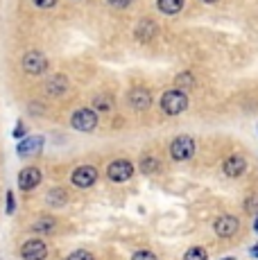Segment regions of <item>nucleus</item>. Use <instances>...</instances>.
<instances>
[{"mask_svg":"<svg viewBox=\"0 0 258 260\" xmlns=\"http://www.w3.org/2000/svg\"><path fill=\"white\" fill-rule=\"evenodd\" d=\"M43 147V138L41 136H32V138H25L18 145V154L21 156H32V154H39Z\"/></svg>","mask_w":258,"mask_h":260,"instance_id":"nucleus-12","label":"nucleus"},{"mask_svg":"<svg viewBox=\"0 0 258 260\" xmlns=\"http://www.w3.org/2000/svg\"><path fill=\"white\" fill-rule=\"evenodd\" d=\"M158 168H161V163H158V158H154V156H145L141 161V172H145V174L158 172Z\"/></svg>","mask_w":258,"mask_h":260,"instance_id":"nucleus-17","label":"nucleus"},{"mask_svg":"<svg viewBox=\"0 0 258 260\" xmlns=\"http://www.w3.org/2000/svg\"><path fill=\"white\" fill-rule=\"evenodd\" d=\"M7 213H14V194L7 192Z\"/></svg>","mask_w":258,"mask_h":260,"instance_id":"nucleus-27","label":"nucleus"},{"mask_svg":"<svg viewBox=\"0 0 258 260\" xmlns=\"http://www.w3.org/2000/svg\"><path fill=\"white\" fill-rule=\"evenodd\" d=\"M23 260H46L48 256V247L43 240H27L21 249Z\"/></svg>","mask_w":258,"mask_h":260,"instance_id":"nucleus-7","label":"nucleus"},{"mask_svg":"<svg viewBox=\"0 0 258 260\" xmlns=\"http://www.w3.org/2000/svg\"><path fill=\"white\" fill-rule=\"evenodd\" d=\"M71 124L77 132H93V129L98 127V116L91 109H77L71 118Z\"/></svg>","mask_w":258,"mask_h":260,"instance_id":"nucleus-3","label":"nucleus"},{"mask_svg":"<svg viewBox=\"0 0 258 260\" xmlns=\"http://www.w3.org/2000/svg\"><path fill=\"white\" fill-rule=\"evenodd\" d=\"M66 192L63 190H52L50 194H48V204L50 206H61V204H66Z\"/></svg>","mask_w":258,"mask_h":260,"instance_id":"nucleus-19","label":"nucleus"},{"mask_svg":"<svg viewBox=\"0 0 258 260\" xmlns=\"http://www.w3.org/2000/svg\"><path fill=\"white\" fill-rule=\"evenodd\" d=\"M132 174H134V168H132V163L129 161H113L111 166L107 168V177L111 179V181H116V183H122V181H129L132 179Z\"/></svg>","mask_w":258,"mask_h":260,"instance_id":"nucleus-5","label":"nucleus"},{"mask_svg":"<svg viewBox=\"0 0 258 260\" xmlns=\"http://www.w3.org/2000/svg\"><path fill=\"white\" fill-rule=\"evenodd\" d=\"M52 229H54V219L50 217H43L32 224V231H37V233H52Z\"/></svg>","mask_w":258,"mask_h":260,"instance_id":"nucleus-18","label":"nucleus"},{"mask_svg":"<svg viewBox=\"0 0 258 260\" xmlns=\"http://www.w3.org/2000/svg\"><path fill=\"white\" fill-rule=\"evenodd\" d=\"M245 208L249 213H258V194H254L251 199H247V204H245Z\"/></svg>","mask_w":258,"mask_h":260,"instance_id":"nucleus-23","label":"nucleus"},{"mask_svg":"<svg viewBox=\"0 0 258 260\" xmlns=\"http://www.w3.org/2000/svg\"><path fill=\"white\" fill-rule=\"evenodd\" d=\"M107 3L111 5V7H116V9H125L132 0H107Z\"/></svg>","mask_w":258,"mask_h":260,"instance_id":"nucleus-26","label":"nucleus"},{"mask_svg":"<svg viewBox=\"0 0 258 260\" xmlns=\"http://www.w3.org/2000/svg\"><path fill=\"white\" fill-rule=\"evenodd\" d=\"M156 7H158V12L168 14V16H175V14L181 12L183 0H156Z\"/></svg>","mask_w":258,"mask_h":260,"instance_id":"nucleus-15","label":"nucleus"},{"mask_svg":"<svg viewBox=\"0 0 258 260\" xmlns=\"http://www.w3.org/2000/svg\"><path fill=\"white\" fill-rule=\"evenodd\" d=\"M23 68H25L27 75H41V73H46V68H48L46 54L37 52V50L27 52L25 57H23Z\"/></svg>","mask_w":258,"mask_h":260,"instance_id":"nucleus-4","label":"nucleus"},{"mask_svg":"<svg viewBox=\"0 0 258 260\" xmlns=\"http://www.w3.org/2000/svg\"><path fill=\"white\" fill-rule=\"evenodd\" d=\"M132 260H156V256L152 251H138V253H134Z\"/></svg>","mask_w":258,"mask_h":260,"instance_id":"nucleus-24","label":"nucleus"},{"mask_svg":"<svg viewBox=\"0 0 258 260\" xmlns=\"http://www.w3.org/2000/svg\"><path fill=\"white\" fill-rule=\"evenodd\" d=\"M183 260H206V251L202 247H192L183 253Z\"/></svg>","mask_w":258,"mask_h":260,"instance_id":"nucleus-21","label":"nucleus"},{"mask_svg":"<svg viewBox=\"0 0 258 260\" xmlns=\"http://www.w3.org/2000/svg\"><path fill=\"white\" fill-rule=\"evenodd\" d=\"M41 183V172L37 168H25L18 174V188L21 190H34Z\"/></svg>","mask_w":258,"mask_h":260,"instance_id":"nucleus-10","label":"nucleus"},{"mask_svg":"<svg viewBox=\"0 0 258 260\" xmlns=\"http://www.w3.org/2000/svg\"><path fill=\"white\" fill-rule=\"evenodd\" d=\"M156 32H158V27L152 21H141L136 27V39L138 41H150V39H154Z\"/></svg>","mask_w":258,"mask_h":260,"instance_id":"nucleus-14","label":"nucleus"},{"mask_svg":"<svg viewBox=\"0 0 258 260\" xmlns=\"http://www.w3.org/2000/svg\"><path fill=\"white\" fill-rule=\"evenodd\" d=\"M175 86L179 88V91H183V88H192V86H195V77H192L190 73H181V75H177Z\"/></svg>","mask_w":258,"mask_h":260,"instance_id":"nucleus-16","label":"nucleus"},{"mask_svg":"<svg viewBox=\"0 0 258 260\" xmlns=\"http://www.w3.org/2000/svg\"><path fill=\"white\" fill-rule=\"evenodd\" d=\"M251 256H256V258H258V247H254V249H251Z\"/></svg>","mask_w":258,"mask_h":260,"instance_id":"nucleus-28","label":"nucleus"},{"mask_svg":"<svg viewBox=\"0 0 258 260\" xmlns=\"http://www.w3.org/2000/svg\"><path fill=\"white\" fill-rule=\"evenodd\" d=\"M68 91V79L63 75H52L46 82V93L48 95H63Z\"/></svg>","mask_w":258,"mask_h":260,"instance_id":"nucleus-13","label":"nucleus"},{"mask_svg":"<svg viewBox=\"0 0 258 260\" xmlns=\"http://www.w3.org/2000/svg\"><path fill=\"white\" fill-rule=\"evenodd\" d=\"M170 154L175 161H188L195 154V141L190 136H177L170 145Z\"/></svg>","mask_w":258,"mask_h":260,"instance_id":"nucleus-2","label":"nucleus"},{"mask_svg":"<svg viewBox=\"0 0 258 260\" xmlns=\"http://www.w3.org/2000/svg\"><path fill=\"white\" fill-rule=\"evenodd\" d=\"M68 260H93V253H88L86 249H77V251H73Z\"/></svg>","mask_w":258,"mask_h":260,"instance_id":"nucleus-22","label":"nucleus"},{"mask_svg":"<svg viewBox=\"0 0 258 260\" xmlns=\"http://www.w3.org/2000/svg\"><path fill=\"white\" fill-rule=\"evenodd\" d=\"M93 104H95L98 111H109V109L113 107V100L109 98V95H98V98L93 100Z\"/></svg>","mask_w":258,"mask_h":260,"instance_id":"nucleus-20","label":"nucleus"},{"mask_svg":"<svg viewBox=\"0 0 258 260\" xmlns=\"http://www.w3.org/2000/svg\"><path fill=\"white\" fill-rule=\"evenodd\" d=\"M129 104H132L136 111H145V109L152 104L150 91H147V88H141V86L132 88V91H129Z\"/></svg>","mask_w":258,"mask_h":260,"instance_id":"nucleus-9","label":"nucleus"},{"mask_svg":"<svg viewBox=\"0 0 258 260\" xmlns=\"http://www.w3.org/2000/svg\"><path fill=\"white\" fill-rule=\"evenodd\" d=\"M245 168H247V161L242 156H238V154H233V156H229L224 161V166H222V170H224V174L227 177H231V179H236V177H240L242 172H245Z\"/></svg>","mask_w":258,"mask_h":260,"instance_id":"nucleus-11","label":"nucleus"},{"mask_svg":"<svg viewBox=\"0 0 258 260\" xmlns=\"http://www.w3.org/2000/svg\"><path fill=\"white\" fill-rule=\"evenodd\" d=\"M37 7H41V9H50V7H54V3L57 0H32Z\"/></svg>","mask_w":258,"mask_h":260,"instance_id":"nucleus-25","label":"nucleus"},{"mask_svg":"<svg viewBox=\"0 0 258 260\" xmlns=\"http://www.w3.org/2000/svg\"><path fill=\"white\" fill-rule=\"evenodd\" d=\"M71 181L75 183L77 188H91L93 183L98 181V170L93 166H79L75 172H73Z\"/></svg>","mask_w":258,"mask_h":260,"instance_id":"nucleus-6","label":"nucleus"},{"mask_svg":"<svg viewBox=\"0 0 258 260\" xmlns=\"http://www.w3.org/2000/svg\"><path fill=\"white\" fill-rule=\"evenodd\" d=\"M202 3H206V5H213V3H217V0H202Z\"/></svg>","mask_w":258,"mask_h":260,"instance_id":"nucleus-29","label":"nucleus"},{"mask_svg":"<svg viewBox=\"0 0 258 260\" xmlns=\"http://www.w3.org/2000/svg\"><path fill=\"white\" fill-rule=\"evenodd\" d=\"M254 229H256V233H258V217H256V222H254Z\"/></svg>","mask_w":258,"mask_h":260,"instance_id":"nucleus-30","label":"nucleus"},{"mask_svg":"<svg viewBox=\"0 0 258 260\" xmlns=\"http://www.w3.org/2000/svg\"><path fill=\"white\" fill-rule=\"evenodd\" d=\"M186 107H188V98L179 88H172V91L163 93V98H161L163 113H168V116H179V113L186 111Z\"/></svg>","mask_w":258,"mask_h":260,"instance_id":"nucleus-1","label":"nucleus"},{"mask_svg":"<svg viewBox=\"0 0 258 260\" xmlns=\"http://www.w3.org/2000/svg\"><path fill=\"white\" fill-rule=\"evenodd\" d=\"M238 226H240V222H238L236 217H231V215H222V217L215 219L213 231H215L220 238H231V236H236Z\"/></svg>","mask_w":258,"mask_h":260,"instance_id":"nucleus-8","label":"nucleus"}]
</instances>
